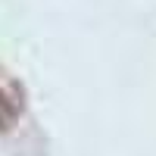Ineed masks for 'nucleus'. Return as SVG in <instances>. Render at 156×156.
Masks as SVG:
<instances>
[{"instance_id": "obj_1", "label": "nucleus", "mask_w": 156, "mask_h": 156, "mask_svg": "<svg viewBox=\"0 0 156 156\" xmlns=\"http://www.w3.org/2000/svg\"><path fill=\"white\" fill-rule=\"evenodd\" d=\"M19 122V109H16V103H12V97L6 94V90H0V134H6L12 131Z\"/></svg>"}]
</instances>
